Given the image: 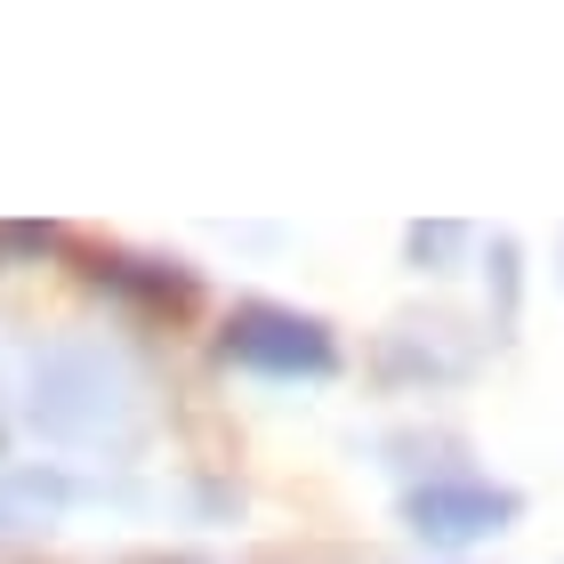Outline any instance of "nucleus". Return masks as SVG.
I'll use <instances>...</instances> for the list:
<instances>
[{
  "instance_id": "1",
  "label": "nucleus",
  "mask_w": 564,
  "mask_h": 564,
  "mask_svg": "<svg viewBox=\"0 0 564 564\" xmlns=\"http://www.w3.org/2000/svg\"><path fill=\"white\" fill-rule=\"evenodd\" d=\"M121 412H130V379H121L97 347L48 355L41 379H33V427L57 435V444H89V435H106Z\"/></svg>"
},
{
  "instance_id": "2",
  "label": "nucleus",
  "mask_w": 564,
  "mask_h": 564,
  "mask_svg": "<svg viewBox=\"0 0 564 564\" xmlns=\"http://www.w3.org/2000/svg\"><path fill=\"white\" fill-rule=\"evenodd\" d=\"M226 355L250 371H274V379H323L330 364H339V347H330L323 323L291 315V306H242L235 323H226Z\"/></svg>"
},
{
  "instance_id": "3",
  "label": "nucleus",
  "mask_w": 564,
  "mask_h": 564,
  "mask_svg": "<svg viewBox=\"0 0 564 564\" xmlns=\"http://www.w3.org/2000/svg\"><path fill=\"white\" fill-rule=\"evenodd\" d=\"M517 508L524 500L492 492V484H427V492L403 500V517H412V532L435 541V549H468V541H484V532H508Z\"/></svg>"
},
{
  "instance_id": "4",
  "label": "nucleus",
  "mask_w": 564,
  "mask_h": 564,
  "mask_svg": "<svg viewBox=\"0 0 564 564\" xmlns=\"http://www.w3.org/2000/svg\"><path fill=\"white\" fill-rule=\"evenodd\" d=\"M65 500H73V484H65L57 468H9V476H0V532L48 524Z\"/></svg>"
},
{
  "instance_id": "5",
  "label": "nucleus",
  "mask_w": 564,
  "mask_h": 564,
  "mask_svg": "<svg viewBox=\"0 0 564 564\" xmlns=\"http://www.w3.org/2000/svg\"><path fill=\"white\" fill-rule=\"evenodd\" d=\"M97 282H113V291H138V299H186V282H177V274H145L138 259H97Z\"/></svg>"
},
{
  "instance_id": "6",
  "label": "nucleus",
  "mask_w": 564,
  "mask_h": 564,
  "mask_svg": "<svg viewBox=\"0 0 564 564\" xmlns=\"http://www.w3.org/2000/svg\"><path fill=\"white\" fill-rule=\"evenodd\" d=\"M459 235H452V226H420V235H412V259H444V250H452Z\"/></svg>"
}]
</instances>
